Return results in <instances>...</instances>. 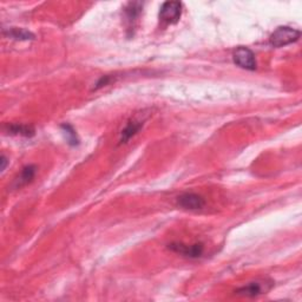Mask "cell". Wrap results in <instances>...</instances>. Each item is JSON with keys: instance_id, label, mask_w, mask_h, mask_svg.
I'll return each instance as SVG.
<instances>
[{"instance_id": "1", "label": "cell", "mask_w": 302, "mask_h": 302, "mask_svg": "<svg viewBox=\"0 0 302 302\" xmlns=\"http://www.w3.org/2000/svg\"><path fill=\"white\" fill-rule=\"evenodd\" d=\"M300 35L301 33L299 30L289 26H281L273 32L271 38H269V42L274 48H282V46H287L299 40Z\"/></svg>"}, {"instance_id": "2", "label": "cell", "mask_w": 302, "mask_h": 302, "mask_svg": "<svg viewBox=\"0 0 302 302\" xmlns=\"http://www.w3.org/2000/svg\"><path fill=\"white\" fill-rule=\"evenodd\" d=\"M182 16V4L180 2H166L162 5L159 11V19L164 24L179 23Z\"/></svg>"}, {"instance_id": "3", "label": "cell", "mask_w": 302, "mask_h": 302, "mask_svg": "<svg viewBox=\"0 0 302 302\" xmlns=\"http://www.w3.org/2000/svg\"><path fill=\"white\" fill-rule=\"evenodd\" d=\"M234 62L242 69L254 71L256 69V59H255L254 52L250 49L244 48V46H240L234 51L233 55Z\"/></svg>"}, {"instance_id": "4", "label": "cell", "mask_w": 302, "mask_h": 302, "mask_svg": "<svg viewBox=\"0 0 302 302\" xmlns=\"http://www.w3.org/2000/svg\"><path fill=\"white\" fill-rule=\"evenodd\" d=\"M273 282L267 281V280H264V281H254L248 283L246 286H242L241 288L236 289L235 293L237 295L246 296V297H255L261 295L266 292H268L269 289L272 288Z\"/></svg>"}, {"instance_id": "5", "label": "cell", "mask_w": 302, "mask_h": 302, "mask_svg": "<svg viewBox=\"0 0 302 302\" xmlns=\"http://www.w3.org/2000/svg\"><path fill=\"white\" fill-rule=\"evenodd\" d=\"M168 248L170 250L175 251L177 254L183 255V256L189 258H198L203 255L204 247L202 243H195V244H184L180 242L170 243Z\"/></svg>"}, {"instance_id": "6", "label": "cell", "mask_w": 302, "mask_h": 302, "mask_svg": "<svg viewBox=\"0 0 302 302\" xmlns=\"http://www.w3.org/2000/svg\"><path fill=\"white\" fill-rule=\"evenodd\" d=\"M177 204L183 209L200 210V209H202L205 205V200L197 194L186 193L177 197Z\"/></svg>"}, {"instance_id": "7", "label": "cell", "mask_w": 302, "mask_h": 302, "mask_svg": "<svg viewBox=\"0 0 302 302\" xmlns=\"http://www.w3.org/2000/svg\"><path fill=\"white\" fill-rule=\"evenodd\" d=\"M142 126H143V123L142 122H138V120H130L125 125V127L122 130V133H120V143H127L131 138L136 136V135L140 133Z\"/></svg>"}, {"instance_id": "8", "label": "cell", "mask_w": 302, "mask_h": 302, "mask_svg": "<svg viewBox=\"0 0 302 302\" xmlns=\"http://www.w3.org/2000/svg\"><path fill=\"white\" fill-rule=\"evenodd\" d=\"M35 172H37V168H35L34 165H26L23 170H21L20 175L18 176L16 182H14V187L21 188L26 186L28 183H31L34 179Z\"/></svg>"}, {"instance_id": "9", "label": "cell", "mask_w": 302, "mask_h": 302, "mask_svg": "<svg viewBox=\"0 0 302 302\" xmlns=\"http://www.w3.org/2000/svg\"><path fill=\"white\" fill-rule=\"evenodd\" d=\"M4 34L11 39H14V40H20V41L32 40V39H34V34L31 33L30 31L25 30V28L11 27V28H7V30H4Z\"/></svg>"}, {"instance_id": "10", "label": "cell", "mask_w": 302, "mask_h": 302, "mask_svg": "<svg viewBox=\"0 0 302 302\" xmlns=\"http://www.w3.org/2000/svg\"><path fill=\"white\" fill-rule=\"evenodd\" d=\"M7 133L16 136H24V137H32L34 135V129L30 125L25 124H9L6 126Z\"/></svg>"}, {"instance_id": "11", "label": "cell", "mask_w": 302, "mask_h": 302, "mask_svg": "<svg viewBox=\"0 0 302 302\" xmlns=\"http://www.w3.org/2000/svg\"><path fill=\"white\" fill-rule=\"evenodd\" d=\"M60 127H62L63 133H64V135H65L67 143H69L70 145L79 144V138H78L76 131H74V129L70 125V124H63Z\"/></svg>"}, {"instance_id": "12", "label": "cell", "mask_w": 302, "mask_h": 302, "mask_svg": "<svg viewBox=\"0 0 302 302\" xmlns=\"http://www.w3.org/2000/svg\"><path fill=\"white\" fill-rule=\"evenodd\" d=\"M142 11V4L141 3H130L129 7L125 10V13L129 20H135V18L140 16Z\"/></svg>"}, {"instance_id": "13", "label": "cell", "mask_w": 302, "mask_h": 302, "mask_svg": "<svg viewBox=\"0 0 302 302\" xmlns=\"http://www.w3.org/2000/svg\"><path fill=\"white\" fill-rule=\"evenodd\" d=\"M7 165V158L5 157V155L2 156V171H5Z\"/></svg>"}]
</instances>
